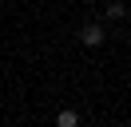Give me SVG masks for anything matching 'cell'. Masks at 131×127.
I'll return each instance as SVG.
<instances>
[{"mask_svg":"<svg viewBox=\"0 0 131 127\" xmlns=\"http://www.w3.org/2000/svg\"><path fill=\"white\" fill-rule=\"evenodd\" d=\"M80 40H83L88 48H99V44L107 40V32H103V24H88V28L80 32Z\"/></svg>","mask_w":131,"mask_h":127,"instance_id":"cell-1","label":"cell"},{"mask_svg":"<svg viewBox=\"0 0 131 127\" xmlns=\"http://www.w3.org/2000/svg\"><path fill=\"white\" fill-rule=\"evenodd\" d=\"M103 16H107V20H123V16H127V4H107Z\"/></svg>","mask_w":131,"mask_h":127,"instance_id":"cell-2","label":"cell"},{"mask_svg":"<svg viewBox=\"0 0 131 127\" xmlns=\"http://www.w3.org/2000/svg\"><path fill=\"white\" fill-rule=\"evenodd\" d=\"M56 123H60V127H75V123H80V115H75V111H60Z\"/></svg>","mask_w":131,"mask_h":127,"instance_id":"cell-3","label":"cell"}]
</instances>
